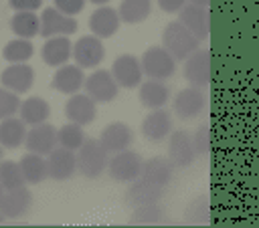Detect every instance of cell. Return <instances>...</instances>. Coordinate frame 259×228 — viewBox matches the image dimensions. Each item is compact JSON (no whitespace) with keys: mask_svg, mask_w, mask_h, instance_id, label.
Segmentation results:
<instances>
[{"mask_svg":"<svg viewBox=\"0 0 259 228\" xmlns=\"http://www.w3.org/2000/svg\"><path fill=\"white\" fill-rule=\"evenodd\" d=\"M20 99H18V93L2 87L0 89V121L6 119V117H14L16 111H20Z\"/></svg>","mask_w":259,"mask_h":228,"instance_id":"obj_36","label":"cell"},{"mask_svg":"<svg viewBox=\"0 0 259 228\" xmlns=\"http://www.w3.org/2000/svg\"><path fill=\"white\" fill-rule=\"evenodd\" d=\"M138 97H140V103L144 107H148V109H160V107H164L168 103L170 91H168V87L162 81L150 79V81H142Z\"/></svg>","mask_w":259,"mask_h":228,"instance_id":"obj_25","label":"cell"},{"mask_svg":"<svg viewBox=\"0 0 259 228\" xmlns=\"http://www.w3.org/2000/svg\"><path fill=\"white\" fill-rule=\"evenodd\" d=\"M99 141L105 145V149L109 153H117V151H123L132 145L134 131L130 129V125H125L121 121H113V123L103 127V131L99 135Z\"/></svg>","mask_w":259,"mask_h":228,"instance_id":"obj_18","label":"cell"},{"mask_svg":"<svg viewBox=\"0 0 259 228\" xmlns=\"http://www.w3.org/2000/svg\"><path fill=\"white\" fill-rule=\"evenodd\" d=\"M184 77L194 87H204L212 81V54L206 48L194 50L184 61Z\"/></svg>","mask_w":259,"mask_h":228,"instance_id":"obj_5","label":"cell"},{"mask_svg":"<svg viewBox=\"0 0 259 228\" xmlns=\"http://www.w3.org/2000/svg\"><path fill=\"white\" fill-rule=\"evenodd\" d=\"M26 123L16 117H6L0 121V145L6 149H16L26 141Z\"/></svg>","mask_w":259,"mask_h":228,"instance_id":"obj_27","label":"cell"},{"mask_svg":"<svg viewBox=\"0 0 259 228\" xmlns=\"http://www.w3.org/2000/svg\"><path fill=\"white\" fill-rule=\"evenodd\" d=\"M20 169H22V176L26 180V184H40L49 178V163L45 159V155L40 153H34V151H28L20 157Z\"/></svg>","mask_w":259,"mask_h":228,"instance_id":"obj_26","label":"cell"},{"mask_svg":"<svg viewBox=\"0 0 259 228\" xmlns=\"http://www.w3.org/2000/svg\"><path fill=\"white\" fill-rule=\"evenodd\" d=\"M117 12L121 22H127V24L144 22L152 12V0H121Z\"/></svg>","mask_w":259,"mask_h":228,"instance_id":"obj_30","label":"cell"},{"mask_svg":"<svg viewBox=\"0 0 259 228\" xmlns=\"http://www.w3.org/2000/svg\"><path fill=\"white\" fill-rule=\"evenodd\" d=\"M162 40L168 52L176 61H186L194 50H198V42H200L180 20H172L166 24L162 32Z\"/></svg>","mask_w":259,"mask_h":228,"instance_id":"obj_1","label":"cell"},{"mask_svg":"<svg viewBox=\"0 0 259 228\" xmlns=\"http://www.w3.org/2000/svg\"><path fill=\"white\" fill-rule=\"evenodd\" d=\"M81 127H83V125H77V123H73V121H69V123H65L63 127H59V145L77 151V149L83 145V141L87 139Z\"/></svg>","mask_w":259,"mask_h":228,"instance_id":"obj_33","label":"cell"},{"mask_svg":"<svg viewBox=\"0 0 259 228\" xmlns=\"http://www.w3.org/2000/svg\"><path fill=\"white\" fill-rule=\"evenodd\" d=\"M119 22H121L119 12L109 8V6H101L95 12H91V16H89V28L99 38L113 36L117 32V28H119Z\"/></svg>","mask_w":259,"mask_h":228,"instance_id":"obj_21","label":"cell"},{"mask_svg":"<svg viewBox=\"0 0 259 228\" xmlns=\"http://www.w3.org/2000/svg\"><path fill=\"white\" fill-rule=\"evenodd\" d=\"M89 2H93V4H105V2H109V0H89Z\"/></svg>","mask_w":259,"mask_h":228,"instance_id":"obj_42","label":"cell"},{"mask_svg":"<svg viewBox=\"0 0 259 228\" xmlns=\"http://www.w3.org/2000/svg\"><path fill=\"white\" fill-rule=\"evenodd\" d=\"M49 178L57 180V182H65L71 180L75 176V172H79L77 165V153L73 149L67 147H57L49 153Z\"/></svg>","mask_w":259,"mask_h":228,"instance_id":"obj_11","label":"cell"},{"mask_svg":"<svg viewBox=\"0 0 259 228\" xmlns=\"http://www.w3.org/2000/svg\"><path fill=\"white\" fill-rule=\"evenodd\" d=\"M204 105H206V97L200 91V87H194V85L180 89L178 95L174 97V103H172L174 113L180 119H192V117L200 115Z\"/></svg>","mask_w":259,"mask_h":228,"instance_id":"obj_13","label":"cell"},{"mask_svg":"<svg viewBox=\"0 0 259 228\" xmlns=\"http://www.w3.org/2000/svg\"><path fill=\"white\" fill-rule=\"evenodd\" d=\"M142 167H144L142 155L132 151V149H123V151L111 153L109 163H107L109 176L115 182H127V184H132L134 180H138L142 176Z\"/></svg>","mask_w":259,"mask_h":228,"instance_id":"obj_4","label":"cell"},{"mask_svg":"<svg viewBox=\"0 0 259 228\" xmlns=\"http://www.w3.org/2000/svg\"><path fill=\"white\" fill-rule=\"evenodd\" d=\"M172 176H174V163L170 161V157L154 155V157H150V159L144 161V167H142V176L140 178L166 188L170 184Z\"/></svg>","mask_w":259,"mask_h":228,"instance_id":"obj_24","label":"cell"},{"mask_svg":"<svg viewBox=\"0 0 259 228\" xmlns=\"http://www.w3.org/2000/svg\"><path fill=\"white\" fill-rule=\"evenodd\" d=\"M117 81L111 75V71L97 69L85 79V93L95 103H109L117 97Z\"/></svg>","mask_w":259,"mask_h":228,"instance_id":"obj_6","label":"cell"},{"mask_svg":"<svg viewBox=\"0 0 259 228\" xmlns=\"http://www.w3.org/2000/svg\"><path fill=\"white\" fill-rule=\"evenodd\" d=\"M42 61L51 67H63L73 56V44L69 36H51L40 48Z\"/></svg>","mask_w":259,"mask_h":228,"instance_id":"obj_23","label":"cell"},{"mask_svg":"<svg viewBox=\"0 0 259 228\" xmlns=\"http://www.w3.org/2000/svg\"><path fill=\"white\" fill-rule=\"evenodd\" d=\"M192 143H194L196 155H206L210 151V129H208V125H200L192 133Z\"/></svg>","mask_w":259,"mask_h":228,"instance_id":"obj_37","label":"cell"},{"mask_svg":"<svg viewBox=\"0 0 259 228\" xmlns=\"http://www.w3.org/2000/svg\"><path fill=\"white\" fill-rule=\"evenodd\" d=\"M184 222L194 224V226H202V224L210 222V200L204 194L190 200V204L186 206V212H184Z\"/></svg>","mask_w":259,"mask_h":228,"instance_id":"obj_31","label":"cell"},{"mask_svg":"<svg viewBox=\"0 0 259 228\" xmlns=\"http://www.w3.org/2000/svg\"><path fill=\"white\" fill-rule=\"evenodd\" d=\"M2 220H4V214H2V212H0V222H2Z\"/></svg>","mask_w":259,"mask_h":228,"instance_id":"obj_44","label":"cell"},{"mask_svg":"<svg viewBox=\"0 0 259 228\" xmlns=\"http://www.w3.org/2000/svg\"><path fill=\"white\" fill-rule=\"evenodd\" d=\"M10 28L18 38H32L36 34H40V16H36L32 10H24V12H14V16L10 18Z\"/></svg>","mask_w":259,"mask_h":228,"instance_id":"obj_29","label":"cell"},{"mask_svg":"<svg viewBox=\"0 0 259 228\" xmlns=\"http://www.w3.org/2000/svg\"><path fill=\"white\" fill-rule=\"evenodd\" d=\"M178 20L198 38V40H204L210 32V18H208V12H206V6H198V4H186L182 10H180V16Z\"/></svg>","mask_w":259,"mask_h":228,"instance_id":"obj_16","label":"cell"},{"mask_svg":"<svg viewBox=\"0 0 259 228\" xmlns=\"http://www.w3.org/2000/svg\"><path fill=\"white\" fill-rule=\"evenodd\" d=\"M24 145H26L28 151H34V153H40V155H49L59 145V129L53 127L51 123L30 125Z\"/></svg>","mask_w":259,"mask_h":228,"instance_id":"obj_10","label":"cell"},{"mask_svg":"<svg viewBox=\"0 0 259 228\" xmlns=\"http://www.w3.org/2000/svg\"><path fill=\"white\" fill-rule=\"evenodd\" d=\"M87 0H55V8H59L67 16H75L85 8Z\"/></svg>","mask_w":259,"mask_h":228,"instance_id":"obj_38","label":"cell"},{"mask_svg":"<svg viewBox=\"0 0 259 228\" xmlns=\"http://www.w3.org/2000/svg\"><path fill=\"white\" fill-rule=\"evenodd\" d=\"M34 54V46L28 38H14L8 40L2 48V56L8 63H26Z\"/></svg>","mask_w":259,"mask_h":228,"instance_id":"obj_32","label":"cell"},{"mask_svg":"<svg viewBox=\"0 0 259 228\" xmlns=\"http://www.w3.org/2000/svg\"><path fill=\"white\" fill-rule=\"evenodd\" d=\"M30 204H32V194L26 186L4 190V196L0 200V212L4 214V218H18L30 208Z\"/></svg>","mask_w":259,"mask_h":228,"instance_id":"obj_20","label":"cell"},{"mask_svg":"<svg viewBox=\"0 0 259 228\" xmlns=\"http://www.w3.org/2000/svg\"><path fill=\"white\" fill-rule=\"evenodd\" d=\"M8 4H10V8L14 10V12H24V10H36V8H40V4H42V0H8Z\"/></svg>","mask_w":259,"mask_h":228,"instance_id":"obj_39","label":"cell"},{"mask_svg":"<svg viewBox=\"0 0 259 228\" xmlns=\"http://www.w3.org/2000/svg\"><path fill=\"white\" fill-rule=\"evenodd\" d=\"M164 220V210L160 208V204H148V206H138L134 210V214L130 216L132 224H160Z\"/></svg>","mask_w":259,"mask_h":228,"instance_id":"obj_35","label":"cell"},{"mask_svg":"<svg viewBox=\"0 0 259 228\" xmlns=\"http://www.w3.org/2000/svg\"><path fill=\"white\" fill-rule=\"evenodd\" d=\"M107 163H109V151L95 137H87L83 145L77 149V165L85 178H97L99 174H103Z\"/></svg>","mask_w":259,"mask_h":228,"instance_id":"obj_2","label":"cell"},{"mask_svg":"<svg viewBox=\"0 0 259 228\" xmlns=\"http://www.w3.org/2000/svg\"><path fill=\"white\" fill-rule=\"evenodd\" d=\"M142 69L148 79L164 81L174 75L176 71V59L168 52L166 46H150L142 54Z\"/></svg>","mask_w":259,"mask_h":228,"instance_id":"obj_3","label":"cell"},{"mask_svg":"<svg viewBox=\"0 0 259 228\" xmlns=\"http://www.w3.org/2000/svg\"><path fill=\"white\" fill-rule=\"evenodd\" d=\"M188 0H158V6L164 12H180Z\"/></svg>","mask_w":259,"mask_h":228,"instance_id":"obj_40","label":"cell"},{"mask_svg":"<svg viewBox=\"0 0 259 228\" xmlns=\"http://www.w3.org/2000/svg\"><path fill=\"white\" fill-rule=\"evenodd\" d=\"M77 30V20L63 14L59 8H45L40 14V36H69Z\"/></svg>","mask_w":259,"mask_h":228,"instance_id":"obj_8","label":"cell"},{"mask_svg":"<svg viewBox=\"0 0 259 228\" xmlns=\"http://www.w3.org/2000/svg\"><path fill=\"white\" fill-rule=\"evenodd\" d=\"M85 75H83V69L79 65H63L55 71L53 75V89L63 93V95H75L81 87H85Z\"/></svg>","mask_w":259,"mask_h":228,"instance_id":"obj_17","label":"cell"},{"mask_svg":"<svg viewBox=\"0 0 259 228\" xmlns=\"http://www.w3.org/2000/svg\"><path fill=\"white\" fill-rule=\"evenodd\" d=\"M170 131H172V117L162 107L148 113L142 121V133L150 141H162L164 137L170 135Z\"/></svg>","mask_w":259,"mask_h":228,"instance_id":"obj_22","label":"cell"},{"mask_svg":"<svg viewBox=\"0 0 259 228\" xmlns=\"http://www.w3.org/2000/svg\"><path fill=\"white\" fill-rule=\"evenodd\" d=\"M168 157L174 167H188L196 157L192 135H188L186 131H174L168 141Z\"/></svg>","mask_w":259,"mask_h":228,"instance_id":"obj_15","label":"cell"},{"mask_svg":"<svg viewBox=\"0 0 259 228\" xmlns=\"http://www.w3.org/2000/svg\"><path fill=\"white\" fill-rule=\"evenodd\" d=\"M164 196V188L158 184H152L144 178H138L132 182V186L125 192V204L138 208V206H148V204H160Z\"/></svg>","mask_w":259,"mask_h":228,"instance_id":"obj_14","label":"cell"},{"mask_svg":"<svg viewBox=\"0 0 259 228\" xmlns=\"http://www.w3.org/2000/svg\"><path fill=\"white\" fill-rule=\"evenodd\" d=\"M95 113H97V107H95V101L85 93H75L69 97L67 105H65V115L69 121L77 123V125H89L93 119H95Z\"/></svg>","mask_w":259,"mask_h":228,"instance_id":"obj_19","label":"cell"},{"mask_svg":"<svg viewBox=\"0 0 259 228\" xmlns=\"http://www.w3.org/2000/svg\"><path fill=\"white\" fill-rule=\"evenodd\" d=\"M0 161H2V147H0Z\"/></svg>","mask_w":259,"mask_h":228,"instance_id":"obj_45","label":"cell"},{"mask_svg":"<svg viewBox=\"0 0 259 228\" xmlns=\"http://www.w3.org/2000/svg\"><path fill=\"white\" fill-rule=\"evenodd\" d=\"M105 56V48L99 36L85 34L73 44V59L81 69H93L97 67Z\"/></svg>","mask_w":259,"mask_h":228,"instance_id":"obj_9","label":"cell"},{"mask_svg":"<svg viewBox=\"0 0 259 228\" xmlns=\"http://www.w3.org/2000/svg\"><path fill=\"white\" fill-rule=\"evenodd\" d=\"M0 83H2V87L10 89L18 95L28 93L34 85V69L26 63H12L2 71Z\"/></svg>","mask_w":259,"mask_h":228,"instance_id":"obj_12","label":"cell"},{"mask_svg":"<svg viewBox=\"0 0 259 228\" xmlns=\"http://www.w3.org/2000/svg\"><path fill=\"white\" fill-rule=\"evenodd\" d=\"M0 184L4 186V190H12V188H20L26 184L20 163L18 161H0Z\"/></svg>","mask_w":259,"mask_h":228,"instance_id":"obj_34","label":"cell"},{"mask_svg":"<svg viewBox=\"0 0 259 228\" xmlns=\"http://www.w3.org/2000/svg\"><path fill=\"white\" fill-rule=\"evenodd\" d=\"M2 196H4V186L0 184V200H2Z\"/></svg>","mask_w":259,"mask_h":228,"instance_id":"obj_43","label":"cell"},{"mask_svg":"<svg viewBox=\"0 0 259 228\" xmlns=\"http://www.w3.org/2000/svg\"><path fill=\"white\" fill-rule=\"evenodd\" d=\"M18 113L26 125H38V123H47L51 115V105L42 97H28L20 103Z\"/></svg>","mask_w":259,"mask_h":228,"instance_id":"obj_28","label":"cell"},{"mask_svg":"<svg viewBox=\"0 0 259 228\" xmlns=\"http://www.w3.org/2000/svg\"><path fill=\"white\" fill-rule=\"evenodd\" d=\"M111 75L115 77L117 85L123 89H134L142 85V77H144V69H142V61L134 54H119L113 61L111 67Z\"/></svg>","mask_w":259,"mask_h":228,"instance_id":"obj_7","label":"cell"},{"mask_svg":"<svg viewBox=\"0 0 259 228\" xmlns=\"http://www.w3.org/2000/svg\"><path fill=\"white\" fill-rule=\"evenodd\" d=\"M190 4H198V6H208L212 0H188Z\"/></svg>","mask_w":259,"mask_h":228,"instance_id":"obj_41","label":"cell"}]
</instances>
